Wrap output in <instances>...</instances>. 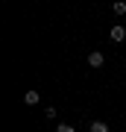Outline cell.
<instances>
[{
    "label": "cell",
    "mask_w": 126,
    "mask_h": 132,
    "mask_svg": "<svg viewBox=\"0 0 126 132\" xmlns=\"http://www.w3.org/2000/svg\"><path fill=\"white\" fill-rule=\"evenodd\" d=\"M103 62H106V56L100 50H94V53H88V65L91 68H103Z\"/></svg>",
    "instance_id": "6da1fadb"
},
{
    "label": "cell",
    "mask_w": 126,
    "mask_h": 132,
    "mask_svg": "<svg viewBox=\"0 0 126 132\" xmlns=\"http://www.w3.org/2000/svg\"><path fill=\"white\" fill-rule=\"evenodd\" d=\"M123 38H126V29H123L120 24H114V27H112V41H114V44H120Z\"/></svg>",
    "instance_id": "7a4b0ae2"
},
{
    "label": "cell",
    "mask_w": 126,
    "mask_h": 132,
    "mask_svg": "<svg viewBox=\"0 0 126 132\" xmlns=\"http://www.w3.org/2000/svg\"><path fill=\"white\" fill-rule=\"evenodd\" d=\"M23 100H27V106H35L38 100H41V94H38V91H27V94H23Z\"/></svg>",
    "instance_id": "3957f363"
},
{
    "label": "cell",
    "mask_w": 126,
    "mask_h": 132,
    "mask_svg": "<svg viewBox=\"0 0 126 132\" xmlns=\"http://www.w3.org/2000/svg\"><path fill=\"white\" fill-rule=\"evenodd\" d=\"M91 132H108V126H106L103 120H94L91 123Z\"/></svg>",
    "instance_id": "277c9868"
},
{
    "label": "cell",
    "mask_w": 126,
    "mask_h": 132,
    "mask_svg": "<svg viewBox=\"0 0 126 132\" xmlns=\"http://www.w3.org/2000/svg\"><path fill=\"white\" fill-rule=\"evenodd\" d=\"M112 12H114V15H126V3H120V0L112 3Z\"/></svg>",
    "instance_id": "5b68a950"
},
{
    "label": "cell",
    "mask_w": 126,
    "mask_h": 132,
    "mask_svg": "<svg viewBox=\"0 0 126 132\" xmlns=\"http://www.w3.org/2000/svg\"><path fill=\"white\" fill-rule=\"evenodd\" d=\"M56 132H76V129L70 126V123H59V129H56Z\"/></svg>",
    "instance_id": "8992f818"
}]
</instances>
